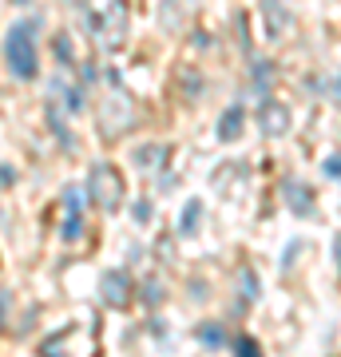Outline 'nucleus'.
<instances>
[{
  "label": "nucleus",
  "instance_id": "nucleus-1",
  "mask_svg": "<svg viewBox=\"0 0 341 357\" xmlns=\"http://www.w3.org/2000/svg\"><path fill=\"white\" fill-rule=\"evenodd\" d=\"M36 28H40V20L28 16V20L8 28V36H4V60H8V72L16 79L36 76Z\"/></svg>",
  "mask_w": 341,
  "mask_h": 357
},
{
  "label": "nucleus",
  "instance_id": "nucleus-2",
  "mask_svg": "<svg viewBox=\"0 0 341 357\" xmlns=\"http://www.w3.org/2000/svg\"><path fill=\"white\" fill-rule=\"evenodd\" d=\"M88 195H91V203H100L103 211H119L123 206V178L115 175V167L96 163L88 175Z\"/></svg>",
  "mask_w": 341,
  "mask_h": 357
},
{
  "label": "nucleus",
  "instance_id": "nucleus-3",
  "mask_svg": "<svg viewBox=\"0 0 341 357\" xmlns=\"http://www.w3.org/2000/svg\"><path fill=\"white\" fill-rule=\"evenodd\" d=\"M63 238L76 243L79 238V187L63 191Z\"/></svg>",
  "mask_w": 341,
  "mask_h": 357
},
{
  "label": "nucleus",
  "instance_id": "nucleus-4",
  "mask_svg": "<svg viewBox=\"0 0 341 357\" xmlns=\"http://www.w3.org/2000/svg\"><path fill=\"white\" fill-rule=\"evenodd\" d=\"M282 191H286V199H290V211H298V215H314V191H310V187H302L298 178H286Z\"/></svg>",
  "mask_w": 341,
  "mask_h": 357
},
{
  "label": "nucleus",
  "instance_id": "nucleus-5",
  "mask_svg": "<svg viewBox=\"0 0 341 357\" xmlns=\"http://www.w3.org/2000/svg\"><path fill=\"white\" fill-rule=\"evenodd\" d=\"M262 131H266V135H282V131H290V112H286L282 103H266Z\"/></svg>",
  "mask_w": 341,
  "mask_h": 357
},
{
  "label": "nucleus",
  "instance_id": "nucleus-6",
  "mask_svg": "<svg viewBox=\"0 0 341 357\" xmlns=\"http://www.w3.org/2000/svg\"><path fill=\"white\" fill-rule=\"evenodd\" d=\"M266 8V24H270V36H282L286 28H290V13H286V4L282 0H262Z\"/></svg>",
  "mask_w": 341,
  "mask_h": 357
},
{
  "label": "nucleus",
  "instance_id": "nucleus-7",
  "mask_svg": "<svg viewBox=\"0 0 341 357\" xmlns=\"http://www.w3.org/2000/svg\"><path fill=\"white\" fill-rule=\"evenodd\" d=\"M127 298V274H103V302L119 306Z\"/></svg>",
  "mask_w": 341,
  "mask_h": 357
},
{
  "label": "nucleus",
  "instance_id": "nucleus-8",
  "mask_svg": "<svg viewBox=\"0 0 341 357\" xmlns=\"http://www.w3.org/2000/svg\"><path fill=\"white\" fill-rule=\"evenodd\" d=\"M238 128H242V103H234L222 119H218V139L222 143H230L234 135H238Z\"/></svg>",
  "mask_w": 341,
  "mask_h": 357
},
{
  "label": "nucleus",
  "instance_id": "nucleus-9",
  "mask_svg": "<svg viewBox=\"0 0 341 357\" xmlns=\"http://www.w3.org/2000/svg\"><path fill=\"white\" fill-rule=\"evenodd\" d=\"M199 215H202V203H199V199H190L187 215H183V222H179V230H183V234H190V230H195V222H199Z\"/></svg>",
  "mask_w": 341,
  "mask_h": 357
},
{
  "label": "nucleus",
  "instance_id": "nucleus-10",
  "mask_svg": "<svg viewBox=\"0 0 341 357\" xmlns=\"http://www.w3.org/2000/svg\"><path fill=\"white\" fill-rule=\"evenodd\" d=\"M163 159H167L163 147H139V151H135V163H151V167H159Z\"/></svg>",
  "mask_w": 341,
  "mask_h": 357
},
{
  "label": "nucleus",
  "instance_id": "nucleus-11",
  "mask_svg": "<svg viewBox=\"0 0 341 357\" xmlns=\"http://www.w3.org/2000/svg\"><path fill=\"white\" fill-rule=\"evenodd\" d=\"M238 357H262L258 354V342L254 337H238Z\"/></svg>",
  "mask_w": 341,
  "mask_h": 357
},
{
  "label": "nucleus",
  "instance_id": "nucleus-12",
  "mask_svg": "<svg viewBox=\"0 0 341 357\" xmlns=\"http://www.w3.org/2000/svg\"><path fill=\"white\" fill-rule=\"evenodd\" d=\"M202 342H211V345H218L222 342V333H218V326H202V333H199Z\"/></svg>",
  "mask_w": 341,
  "mask_h": 357
},
{
  "label": "nucleus",
  "instance_id": "nucleus-13",
  "mask_svg": "<svg viewBox=\"0 0 341 357\" xmlns=\"http://www.w3.org/2000/svg\"><path fill=\"white\" fill-rule=\"evenodd\" d=\"M326 175H333V178L341 175V155H333V159H329V163H326Z\"/></svg>",
  "mask_w": 341,
  "mask_h": 357
},
{
  "label": "nucleus",
  "instance_id": "nucleus-14",
  "mask_svg": "<svg viewBox=\"0 0 341 357\" xmlns=\"http://www.w3.org/2000/svg\"><path fill=\"white\" fill-rule=\"evenodd\" d=\"M13 183V167H0V187H8Z\"/></svg>",
  "mask_w": 341,
  "mask_h": 357
}]
</instances>
